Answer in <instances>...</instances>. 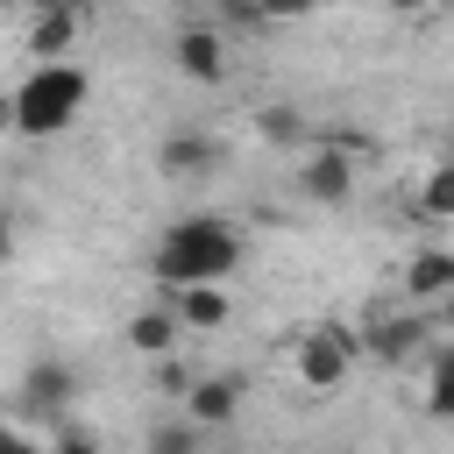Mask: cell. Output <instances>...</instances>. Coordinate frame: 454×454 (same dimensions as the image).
<instances>
[{"instance_id": "e0dca14e", "label": "cell", "mask_w": 454, "mask_h": 454, "mask_svg": "<svg viewBox=\"0 0 454 454\" xmlns=\"http://www.w3.org/2000/svg\"><path fill=\"white\" fill-rule=\"evenodd\" d=\"M255 128H262V142H298V135H305L298 106H262V114H255Z\"/></svg>"}, {"instance_id": "d6986e66", "label": "cell", "mask_w": 454, "mask_h": 454, "mask_svg": "<svg viewBox=\"0 0 454 454\" xmlns=\"http://www.w3.org/2000/svg\"><path fill=\"white\" fill-rule=\"evenodd\" d=\"M156 390H163V397H184V390H192V369L163 355V362H156Z\"/></svg>"}, {"instance_id": "5bb4252c", "label": "cell", "mask_w": 454, "mask_h": 454, "mask_svg": "<svg viewBox=\"0 0 454 454\" xmlns=\"http://www.w3.org/2000/svg\"><path fill=\"white\" fill-rule=\"evenodd\" d=\"M419 213H426V220H454V156L426 170V184H419Z\"/></svg>"}, {"instance_id": "44dd1931", "label": "cell", "mask_w": 454, "mask_h": 454, "mask_svg": "<svg viewBox=\"0 0 454 454\" xmlns=\"http://www.w3.org/2000/svg\"><path fill=\"white\" fill-rule=\"evenodd\" d=\"M426 319H433V326H447V333H454V298H440V305H433V312H426Z\"/></svg>"}, {"instance_id": "5b68a950", "label": "cell", "mask_w": 454, "mask_h": 454, "mask_svg": "<svg viewBox=\"0 0 454 454\" xmlns=\"http://www.w3.org/2000/svg\"><path fill=\"white\" fill-rule=\"evenodd\" d=\"M14 397H21L28 419H50V426H57V419L71 411V397H78V369L57 362V355H43V362H28V376H21Z\"/></svg>"}, {"instance_id": "52a82bcc", "label": "cell", "mask_w": 454, "mask_h": 454, "mask_svg": "<svg viewBox=\"0 0 454 454\" xmlns=\"http://www.w3.org/2000/svg\"><path fill=\"white\" fill-rule=\"evenodd\" d=\"M298 192H305L312 206H348V199H355V156H348V149H312V156L298 163Z\"/></svg>"}, {"instance_id": "9a60e30c", "label": "cell", "mask_w": 454, "mask_h": 454, "mask_svg": "<svg viewBox=\"0 0 454 454\" xmlns=\"http://www.w3.org/2000/svg\"><path fill=\"white\" fill-rule=\"evenodd\" d=\"M426 411L454 426V348H440V355H433V376H426Z\"/></svg>"}, {"instance_id": "30bf717a", "label": "cell", "mask_w": 454, "mask_h": 454, "mask_svg": "<svg viewBox=\"0 0 454 454\" xmlns=\"http://www.w3.org/2000/svg\"><path fill=\"white\" fill-rule=\"evenodd\" d=\"M78 28H85V14H78V7H43V14L28 21V57H35V64H71Z\"/></svg>"}, {"instance_id": "8992f818", "label": "cell", "mask_w": 454, "mask_h": 454, "mask_svg": "<svg viewBox=\"0 0 454 454\" xmlns=\"http://www.w3.org/2000/svg\"><path fill=\"white\" fill-rule=\"evenodd\" d=\"M241 397H248V376H234V369L192 376V390H184V419H192L199 433H213V426H227V419L241 411Z\"/></svg>"}, {"instance_id": "ba28073f", "label": "cell", "mask_w": 454, "mask_h": 454, "mask_svg": "<svg viewBox=\"0 0 454 454\" xmlns=\"http://www.w3.org/2000/svg\"><path fill=\"white\" fill-rule=\"evenodd\" d=\"M426 333H433V319H426V312H383V319H369L362 348H369L376 362H411Z\"/></svg>"}, {"instance_id": "9c48e42d", "label": "cell", "mask_w": 454, "mask_h": 454, "mask_svg": "<svg viewBox=\"0 0 454 454\" xmlns=\"http://www.w3.org/2000/svg\"><path fill=\"white\" fill-rule=\"evenodd\" d=\"M404 298L411 312H433L440 298H454V248H419L404 262Z\"/></svg>"}, {"instance_id": "7c38bea8", "label": "cell", "mask_w": 454, "mask_h": 454, "mask_svg": "<svg viewBox=\"0 0 454 454\" xmlns=\"http://www.w3.org/2000/svg\"><path fill=\"white\" fill-rule=\"evenodd\" d=\"M213 135H192V128H177V135H163V149H156V163H163V177H206L213 170Z\"/></svg>"}, {"instance_id": "4fadbf2b", "label": "cell", "mask_w": 454, "mask_h": 454, "mask_svg": "<svg viewBox=\"0 0 454 454\" xmlns=\"http://www.w3.org/2000/svg\"><path fill=\"white\" fill-rule=\"evenodd\" d=\"M177 333H184V326H177V312H170V305H149V312H135V319H128V348H135V355H149V362H163V355L177 348Z\"/></svg>"}, {"instance_id": "3957f363", "label": "cell", "mask_w": 454, "mask_h": 454, "mask_svg": "<svg viewBox=\"0 0 454 454\" xmlns=\"http://www.w3.org/2000/svg\"><path fill=\"white\" fill-rule=\"evenodd\" d=\"M355 362H362V333L355 326H312L298 340V355H291V369H298L305 390H340Z\"/></svg>"}, {"instance_id": "ffe728a7", "label": "cell", "mask_w": 454, "mask_h": 454, "mask_svg": "<svg viewBox=\"0 0 454 454\" xmlns=\"http://www.w3.org/2000/svg\"><path fill=\"white\" fill-rule=\"evenodd\" d=\"M0 454H43V440H28V433H14V426H0Z\"/></svg>"}, {"instance_id": "8fae6325", "label": "cell", "mask_w": 454, "mask_h": 454, "mask_svg": "<svg viewBox=\"0 0 454 454\" xmlns=\"http://www.w3.org/2000/svg\"><path fill=\"white\" fill-rule=\"evenodd\" d=\"M163 305L177 312L184 333H220L227 312H234V305H227V284H199V291H177V298H163Z\"/></svg>"}, {"instance_id": "7402d4cb", "label": "cell", "mask_w": 454, "mask_h": 454, "mask_svg": "<svg viewBox=\"0 0 454 454\" xmlns=\"http://www.w3.org/2000/svg\"><path fill=\"white\" fill-rule=\"evenodd\" d=\"M7 255H14V220L0 213V262H7Z\"/></svg>"}, {"instance_id": "ac0fdd59", "label": "cell", "mask_w": 454, "mask_h": 454, "mask_svg": "<svg viewBox=\"0 0 454 454\" xmlns=\"http://www.w3.org/2000/svg\"><path fill=\"white\" fill-rule=\"evenodd\" d=\"M43 454H99V440H92L85 426H57V433L43 440Z\"/></svg>"}, {"instance_id": "2e32d148", "label": "cell", "mask_w": 454, "mask_h": 454, "mask_svg": "<svg viewBox=\"0 0 454 454\" xmlns=\"http://www.w3.org/2000/svg\"><path fill=\"white\" fill-rule=\"evenodd\" d=\"M199 447H206V433H199L192 419H177V426L163 419V426L149 433V454H199Z\"/></svg>"}, {"instance_id": "7a4b0ae2", "label": "cell", "mask_w": 454, "mask_h": 454, "mask_svg": "<svg viewBox=\"0 0 454 454\" xmlns=\"http://www.w3.org/2000/svg\"><path fill=\"white\" fill-rule=\"evenodd\" d=\"M85 99H92V78H85L78 64H35V71L7 92V128L28 135V142H50V135H64V128L85 114Z\"/></svg>"}, {"instance_id": "6da1fadb", "label": "cell", "mask_w": 454, "mask_h": 454, "mask_svg": "<svg viewBox=\"0 0 454 454\" xmlns=\"http://www.w3.org/2000/svg\"><path fill=\"white\" fill-rule=\"evenodd\" d=\"M149 270H156L163 298L199 291V284H227V277L241 270V227H234V220H220V213L170 220V227H163V241H156V255H149Z\"/></svg>"}, {"instance_id": "277c9868", "label": "cell", "mask_w": 454, "mask_h": 454, "mask_svg": "<svg viewBox=\"0 0 454 454\" xmlns=\"http://www.w3.org/2000/svg\"><path fill=\"white\" fill-rule=\"evenodd\" d=\"M170 64H177L192 85H227V28L184 21V28L170 35Z\"/></svg>"}]
</instances>
